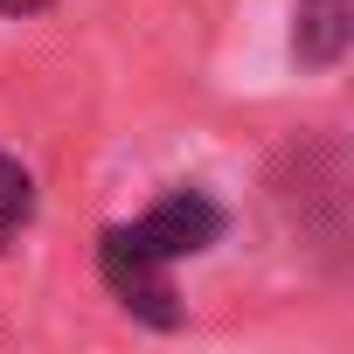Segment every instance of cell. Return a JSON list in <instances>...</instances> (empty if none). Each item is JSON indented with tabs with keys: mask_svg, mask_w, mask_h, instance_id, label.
Here are the masks:
<instances>
[{
	"mask_svg": "<svg viewBox=\"0 0 354 354\" xmlns=\"http://www.w3.org/2000/svg\"><path fill=\"white\" fill-rule=\"evenodd\" d=\"M97 264H104V285L125 299V313H139V319H153V326H174V319H181V306H174V264H167L160 250H146V236H139L132 223L104 230Z\"/></svg>",
	"mask_w": 354,
	"mask_h": 354,
	"instance_id": "6da1fadb",
	"label": "cell"
},
{
	"mask_svg": "<svg viewBox=\"0 0 354 354\" xmlns=\"http://www.w3.org/2000/svg\"><path fill=\"white\" fill-rule=\"evenodd\" d=\"M132 230L146 236V250H160L167 264H181V257H195V250H209V243L223 236V209H216L209 195H195V188H174V195H160Z\"/></svg>",
	"mask_w": 354,
	"mask_h": 354,
	"instance_id": "7a4b0ae2",
	"label": "cell"
},
{
	"mask_svg": "<svg viewBox=\"0 0 354 354\" xmlns=\"http://www.w3.org/2000/svg\"><path fill=\"white\" fill-rule=\"evenodd\" d=\"M347 35H354V0H299V28H292L299 63L333 70L347 56Z\"/></svg>",
	"mask_w": 354,
	"mask_h": 354,
	"instance_id": "3957f363",
	"label": "cell"
},
{
	"mask_svg": "<svg viewBox=\"0 0 354 354\" xmlns=\"http://www.w3.org/2000/svg\"><path fill=\"white\" fill-rule=\"evenodd\" d=\"M35 209V181H28V167H15L8 153H0V243H8Z\"/></svg>",
	"mask_w": 354,
	"mask_h": 354,
	"instance_id": "277c9868",
	"label": "cell"
},
{
	"mask_svg": "<svg viewBox=\"0 0 354 354\" xmlns=\"http://www.w3.org/2000/svg\"><path fill=\"white\" fill-rule=\"evenodd\" d=\"M8 15H35V8H49V0H0Z\"/></svg>",
	"mask_w": 354,
	"mask_h": 354,
	"instance_id": "5b68a950",
	"label": "cell"
}]
</instances>
